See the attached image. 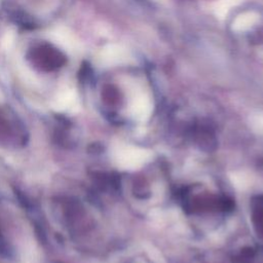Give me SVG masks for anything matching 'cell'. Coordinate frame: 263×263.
I'll use <instances>...</instances> for the list:
<instances>
[{
	"label": "cell",
	"mask_w": 263,
	"mask_h": 263,
	"mask_svg": "<svg viewBox=\"0 0 263 263\" xmlns=\"http://www.w3.org/2000/svg\"><path fill=\"white\" fill-rule=\"evenodd\" d=\"M115 164L121 170H137L151 158V152L147 149L127 144H117L112 151Z\"/></svg>",
	"instance_id": "cell-1"
},
{
	"label": "cell",
	"mask_w": 263,
	"mask_h": 263,
	"mask_svg": "<svg viewBox=\"0 0 263 263\" xmlns=\"http://www.w3.org/2000/svg\"><path fill=\"white\" fill-rule=\"evenodd\" d=\"M51 38L62 47L67 50H73L76 48V42L73 35L67 28L59 27L51 33Z\"/></svg>",
	"instance_id": "cell-3"
},
{
	"label": "cell",
	"mask_w": 263,
	"mask_h": 263,
	"mask_svg": "<svg viewBox=\"0 0 263 263\" xmlns=\"http://www.w3.org/2000/svg\"><path fill=\"white\" fill-rule=\"evenodd\" d=\"M13 40H14V35L12 34V33H6V35H5V37L3 38V42H2V44H3V46L6 48V49H8V48H10L11 47V45L13 44Z\"/></svg>",
	"instance_id": "cell-4"
},
{
	"label": "cell",
	"mask_w": 263,
	"mask_h": 263,
	"mask_svg": "<svg viewBox=\"0 0 263 263\" xmlns=\"http://www.w3.org/2000/svg\"><path fill=\"white\" fill-rule=\"evenodd\" d=\"M77 104L78 103L75 92L73 90L67 89L57 96L52 102V107L59 111H74Z\"/></svg>",
	"instance_id": "cell-2"
}]
</instances>
